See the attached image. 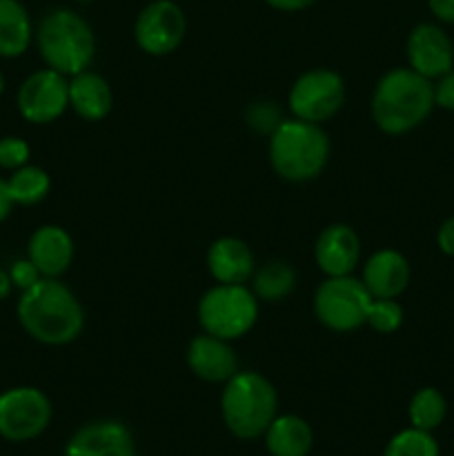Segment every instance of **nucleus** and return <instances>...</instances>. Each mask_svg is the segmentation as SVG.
<instances>
[{"instance_id":"17","label":"nucleus","mask_w":454,"mask_h":456,"mask_svg":"<svg viewBox=\"0 0 454 456\" xmlns=\"http://www.w3.org/2000/svg\"><path fill=\"white\" fill-rule=\"evenodd\" d=\"M207 270L216 283L245 285L256 272V258L243 239L221 236L207 249Z\"/></svg>"},{"instance_id":"24","label":"nucleus","mask_w":454,"mask_h":456,"mask_svg":"<svg viewBox=\"0 0 454 456\" xmlns=\"http://www.w3.org/2000/svg\"><path fill=\"white\" fill-rule=\"evenodd\" d=\"M445 412H448V403H445V396L436 387H421L412 396L408 408L412 428H418V430L426 432L436 430L443 423Z\"/></svg>"},{"instance_id":"23","label":"nucleus","mask_w":454,"mask_h":456,"mask_svg":"<svg viewBox=\"0 0 454 456\" xmlns=\"http://www.w3.org/2000/svg\"><path fill=\"white\" fill-rule=\"evenodd\" d=\"M9 194H12L13 205H38L52 191V178L38 165H22V167L13 169L12 176L7 178Z\"/></svg>"},{"instance_id":"20","label":"nucleus","mask_w":454,"mask_h":456,"mask_svg":"<svg viewBox=\"0 0 454 456\" xmlns=\"http://www.w3.org/2000/svg\"><path fill=\"white\" fill-rule=\"evenodd\" d=\"M265 445L272 456H307L314 445V432L296 414H276L265 430Z\"/></svg>"},{"instance_id":"25","label":"nucleus","mask_w":454,"mask_h":456,"mask_svg":"<svg viewBox=\"0 0 454 456\" xmlns=\"http://www.w3.org/2000/svg\"><path fill=\"white\" fill-rule=\"evenodd\" d=\"M383 456H439V444L432 432L408 428L392 436Z\"/></svg>"},{"instance_id":"34","label":"nucleus","mask_w":454,"mask_h":456,"mask_svg":"<svg viewBox=\"0 0 454 456\" xmlns=\"http://www.w3.org/2000/svg\"><path fill=\"white\" fill-rule=\"evenodd\" d=\"M12 209H13V200H12V194H9L7 181L0 178V223L7 221Z\"/></svg>"},{"instance_id":"10","label":"nucleus","mask_w":454,"mask_h":456,"mask_svg":"<svg viewBox=\"0 0 454 456\" xmlns=\"http://www.w3.org/2000/svg\"><path fill=\"white\" fill-rule=\"evenodd\" d=\"M187 18L174 0H151L134 22L136 45L150 56H169L185 40Z\"/></svg>"},{"instance_id":"5","label":"nucleus","mask_w":454,"mask_h":456,"mask_svg":"<svg viewBox=\"0 0 454 456\" xmlns=\"http://www.w3.org/2000/svg\"><path fill=\"white\" fill-rule=\"evenodd\" d=\"M223 386L221 414L227 430L243 441L265 435L279 414V395L270 379L254 370H239Z\"/></svg>"},{"instance_id":"12","label":"nucleus","mask_w":454,"mask_h":456,"mask_svg":"<svg viewBox=\"0 0 454 456\" xmlns=\"http://www.w3.org/2000/svg\"><path fill=\"white\" fill-rule=\"evenodd\" d=\"M408 65L427 80H436L454 67V43L443 27L421 22L414 27L405 43Z\"/></svg>"},{"instance_id":"36","label":"nucleus","mask_w":454,"mask_h":456,"mask_svg":"<svg viewBox=\"0 0 454 456\" xmlns=\"http://www.w3.org/2000/svg\"><path fill=\"white\" fill-rule=\"evenodd\" d=\"M3 92H4V76L3 71H0V96H3Z\"/></svg>"},{"instance_id":"14","label":"nucleus","mask_w":454,"mask_h":456,"mask_svg":"<svg viewBox=\"0 0 454 456\" xmlns=\"http://www.w3.org/2000/svg\"><path fill=\"white\" fill-rule=\"evenodd\" d=\"M314 258L325 276H350L361 263V239L347 223H332L319 234Z\"/></svg>"},{"instance_id":"35","label":"nucleus","mask_w":454,"mask_h":456,"mask_svg":"<svg viewBox=\"0 0 454 456\" xmlns=\"http://www.w3.org/2000/svg\"><path fill=\"white\" fill-rule=\"evenodd\" d=\"M12 289H13L12 276H9L7 270H3V267H0V301H4V298L9 297V294H12Z\"/></svg>"},{"instance_id":"7","label":"nucleus","mask_w":454,"mask_h":456,"mask_svg":"<svg viewBox=\"0 0 454 456\" xmlns=\"http://www.w3.org/2000/svg\"><path fill=\"white\" fill-rule=\"evenodd\" d=\"M372 294L363 281L350 276H325L314 292V314L323 328L345 334L363 328Z\"/></svg>"},{"instance_id":"9","label":"nucleus","mask_w":454,"mask_h":456,"mask_svg":"<svg viewBox=\"0 0 454 456\" xmlns=\"http://www.w3.org/2000/svg\"><path fill=\"white\" fill-rule=\"evenodd\" d=\"M52 423V401L31 386L12 387L0 395V436L13 444L31 441Z\"/></svg>"},{"instance_id":"3","label":"nucleus","mask_w":454,"mask_h":456,"mask_svg":"<svg viewBox=\"0 0 454 456\" xmlns=\"http://www.w3.org/2000/svg\"><path fill=\"white\" fill-rule=\"evenodd\" d=\"M40 58L49 69L71 76L89 69L96 58V36L78 12L67 7L52 9L34 31Z\"/></svg>"},{"instance_id":"30","label":"nucleus","mask_w":454,"mask_h":456,"mask_svg":"<svg viewBox=\"0 0 454 456\" xmlns=\"http://www.w3.org/2000/svg\"><path fill=\"white\" fill-rule=\"evenodd\" d=\"M434 102L443 110L454 111V67L443 74L441 78H436L434 83Z\"/></svg>"},{"instance_id":"29","label":"nucleus","mask_w":454,"mask_h":456,"mask_svg":"<svg viewBox=\"0 0 454 456\" xmlns=\"http://www.w3.org/2000/svg\"><path fill=\"white\" fill-rule=\"evenodd\" d=\"M7 272H9V276H12L13 288L20 289V292L34 288V285L43 279V274L38 272V267H36L29 258H18V261L12 263V267H9Z\"/></svg>"},{"instance_id":"22","label":"nucleus","mask_w":454,"mask_h":456,"mask_svg":"<svg viewBox=\"0 0 454 456\" xmlns=\"http://www.w3.org/2000/svg\"><path fill=\"white\" fill-rule=\"evenodd\" d=\"M296 288V270L285 261H270L254 272L252 292L263 303L285 301Z\"/></svg>"},{"instance_id":"27","label":"nucleus","mask_w":454,"mask_h":456,"mask_svg":"<svg viewBox=\"0 0 454 456\" xmlns=\"http://www.w3.org/2000/svg\"><path fill=\"white\" fill-rule=\"evenodd\" d=\"M245 120H247L249 127L256 134H265V136H272L276 127L283 123V111L279 110V105L272 101H258L254 105L247 107L245 111Z\"/></svg>"},{"instance_id":"37","label":"nucleus","mask_w":454,"mask_h":456,"mask_svg":"<svg viewBox=\"0 0 454 456\" xmlns=\"http://www.w3.org/2000/svg\"><path fill=\"white\" fill-rule=\"evenodd\" d=\"M78 3H92V0H78Z\"/></svg>"},{"instance_id":"8","label":"nucleus","mask_w":454,"mask_h":456,"mask_svg":"<svg viewBox=\"0 0 454 456\" xmlns=\"http://www.w3.org/2000/svg\"><path fill=\"white\" fill-rule=\"evenodd\" d=\"M345 102V83L341 74L325 67L305 71L294 80L288 94V107L292 118L323 125L341 111Z\"/></svg>"},{"instance_id":"15","label":"nucleus","mask_w":454,"mask_h":456,"mask_svg":"<svg viewBox=\"0 0 454 456\" xmlns=\"http://www.w3.org/2000/svg\"><path fill=\"white\" fill-rule=\"evenodd\" d=\"M65 456H136V445L120 421H93L71 436Z\"/></svg>"},{"instance_id":"1","label":"nucleus","mask_w":454,"mask_h":456,"mask_svg":"<svg viewBox=\"0 0 454 456\" xmlns=\"http://www.w3.org/2000/svg\"><path fill=\"white\" fill-rule=\"evenodd\" d=\"M18 323L43 346H67L83 334L85 310L74 292L61 279H40L20 292L16 305Z\"/></svg>"},{"instance_id":"11","label":"nucleus","mask_w":454,"mask_h":456,"mask_svg":"<svg viewBox=\"0 0 454 456\" xmlns=\"http://www.w3.org/2000/svg\"><path fill=\"white\" fill-rule=\"evenodd\" d=\"M16 102L27 123H56L69 110V80L67 76L45 67L22 80Z\"/></svg>"},{"instance_id":"26","label":"nucleus","mask_w":454,"mask_h":456,"mask_svg":"<svg viewBox=\"0 0 454 456\" xmlns=\"http://www.w3.org/2000/svg\"><path fill=\"white\" fill-rule=\"evenodd\" d=\"M403 307L396 298H372L365 325L378 334H392L403 325Z\"/></svg>"},{"instance_id":"16","label":"nucleus","mask_w":454,"mask_h":456,"mask_svg":"<svg viewBox=\"0 0 454 456\" xmlns=\"http://www.w3.org/2000/svg\"><path fill=\"white\" fill-rule=\"evenodd\" d=\"M27 258L45 279H61L74 261V240L61 225H40L27 243Z\"/></svg>"},{"instance_id":"19","label":"nucleus","mask_w":454,"mask_h":456,"mask_svg":"<svg viewBox=\"0 0 454 456\" xmlns=\"http://www.w3.org/2000/svg\"><path fill=\"white\" fill-rule=\"evenodd\" d=\"M114 105V94L109 83L101 74L92 69H85L69 78V110L78 118L87 123H98L107 118Z\"/></svg>"},{"instance_id":"31","label":"nucleus","mask_w":454,"mask_h":456,"mask_svg":"<svg viewBox=\"0 0 454 456\" xmlns=\"http://www.w3.org/2000/svg\"><path fill=\"white\" fill-rule=\"evenodd\" d=\"M436 245L443 254L454 256V216L441 223L439 232H436Z\"/></svg>"},{"instance_id":"4","label":"nucleus","mask_w":454,"mask_h":456,"mask_svg":"<svg viewBox=\"0 0 454 456\" xmlns=\"http://www.w3.org/2000/svg\"><path fill=\"white\" fill-rule=\"evenodd\" d=\"M329 150V136L320 125L288 118L270 136V165L283 181H314L328 167Z\"/></svg>"},{"instance_id":"33","label":"nucleus","mask_w":454,"mask_h":456,"mask_svg":"<svg viewBox=\"0 0 454 456\" xmlns=\"http://www.w3.org/2000/svg\"><path fill=\"white\" fill-rule=\"evenodd\" d=\"M265 3L270 4L272 9H276V12L294 13V12H303V9L312 7L316 0H265Z\"/></svg>"},{"instance_id":"6","label":"nucleus","mask_w":454,"mask_h":456,"mask_svg":"<svg viewBox=\"0 0 454 456\" xmlns=\"http://www.w3.org/2000/svg\"><path fill=\"white\" fill-rule=\"evenodd\" d=\"M258 305L256 294L245 285L216 283L200 297L196 314L203 332L236 341L252 332L258 321Z\"/></svg>"},{"instance_id":"21","label":"nucleus","mask_w":454,"mask_h":456,"mask_svg":"<svg viewBox=\"0 0 454 456\" xmlns=\"http://www.w3.org/2000/svg\"><path fill=\"white\" fill-rule=\"evenodd\" d=\"M34 40L29 12L20 0H0V58H18Z\"/></svg>"},{"instance_id":"13","label":"nucleus","mask_w":454,"mask_h":456,"mask_svg":"<svg viewBox=\"0 0 454 456\" xmlns=\"http://www.w3.org/2000/svg\"><path fill=\"white\" fill-rule=\"evenodd\" d=\"M185 361L191 374L207 383H225L239 372V356L231 347V341L207 332L191 338Z\"/></svg>"},{"instance_id":"18","label":"nucleus","mask_w":454,"mask_h":456,"mask_svg":"<svg viewBox=\"0 0 454 456\" xmlns=\"http://www.w3.org/2000/svg\"><path fill=\"white\" fill-rule=\"evenodd\" d=\"M361 281L374 298H399L409 285V263L396 249H377L365 261Z\"/></svg>"},{"instance_id":"32","label":"nucleus","mask_w":454,"mask_h":456,"mask_svg":"<svg viewBox=\"0 0 454 456\" xmlns=\"http://www.w3.org/2000/svg\"><path fill=\"white\" fill-rule=\"evenodd\" d=\"M432 16L445 25H454V0H427Z\"/></svg>"},{"instance_id":"2","label":"nucleus","mask_w":454,"mask_h":456,"mask_svg":"<svg viewBox=\"0 0 454 456\" xmlns=\"http://www.w3.org/2000/svg\"><path fill=\"white\" fill-rule=\"evenodd\" d=\"M434 105L432 80L409 67H394L378 78L369 114L383 134L401 136L426 123Z\"/></svg>"},{"instance_id":"28","label":"nucleus","mask_w":454,"mask_h":456,"mask_svg":"<svg viewBox=\"0 0 454 456\" xmlns=\"http://www.w3.org/2000/svg\"><path fill=\"white\" fill-rule=\"evenodd\" d=\"M31 147L20 136H3L0 138V167L18 169L29 163Z\"/></svg>"}]
</instances>
